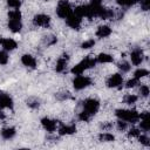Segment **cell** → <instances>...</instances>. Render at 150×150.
Returning <instances> with one entry per match:
<instances>
[{"label": "cell", "instance_id": "obj_23", "mask_svg": "<svg viewBox=\"0 0 150 150\" xmlns=\"http://www.w3.org/2000/svg\"><path fill=\"white\" fill-rule=\"evenodd\" d=\"M148 74H149V71H148L146 69H143V68H141V69H137V70L134 73V77H135V79H137V80H141L142 77L146 76Z\"/></svg>", "mask_w": 150, "mask_h": 150}, {"label": "cell", "instance_id": "obj_29", "mask_svg": "<svg viewBox=\"0 0 150 150\" xmlns=\"http://www.w3.org/2000/svg\"><path fill=\"white\" fill-rule=\"evenodd\" d=\"M94 45H95V41L90 39V40H87V41H84V42L81 45V47H82L83 49H89V48L94 47Z\"/></svg>", "mask_w": 150, "mask_h": 150}, {"label": "cell", "instance_id": "obj_32", "mask_svg": "<svg viewBox=\"0 0 150 150\" xmlns=\"http://www.w3.org/2000/svg\"><path fill=\"white\" fill-rule=\"evenodd\" d=\"M138 82H139V80H137V79H131V80H129L128 82H127V84H125V87L127 88H134L136 84H138Z\"/></svg>", "mask_w": 150, "mask_h": 150}, {"label": "cell", "instance_id": "obj_5", "mask_svg": "<svg viewBox=\"0 0 150 150\" xmlns=\"http://www.w3.org/2000/svg\"><path fill=\"white\" fill-rule=\"evenodd\" d=\"M90 84V79L87 77V76H82V75H79L77 77H75V80L73 81V86L76 90H81V89H84L87 88L88 86Z\"/></svg>", "mask_w": 150, "mask_h": 150}, {"label": "cell", "instance_id": "obj_16", "mask_svg": "<svg viewBox=\"0 0 150 150\" xmlns=\"http://www.w3.org/2000/svg\"><path fill=\"white\" fill-rule=\"evenodd\" d=\"M67 61H68V56H67V55H63L62 57H60V59L57 60L56 67H55V69H56L57 73L64 71V69L67 68Z\"/></svg>", "mask_w": 150, "mask_h": 150}, {"label": "cell", "instance_id": "obj_27", "mask_svg": "<svg viewBox=\"0 0 150 150\" xmlns=\"http://www.w3.org/2000/svg\"><path fill=\"white\" fill-rule=\"evenodd\" d=\"M79 118H80V121H82V122H88L89 121V118H90V115L87 112V111H81L80 114H79Z\"/></svg>", "mask_w": 150, "mask_h": 150}, {"label": "cell", "instance_id": "obj_35", "mask_svg": "<svg viewBox=\"0 0 150 150\" xmlns=\"http://www.w3.org/2000/svg\"><path fill=\"white\" fill-rule=\"evenodd\" d=\"M139 129H137V128H132V129H130L129 130V132H128V135H129V137H138L139 136Z\"/></svg>", "mask_w": 150, "mask_h": 150}, {"label": "cell", "instance_id": "obj_7", "mask_svg": "<svg viewBox=\"0 0 150 150\" xmlns=\"http://www.w3.org/2000/svg\"><path fill=\"white\" fill-rule=\"evenodd\" d=\"M33 22L35 26H40V27H48L50 23V18L46 14H38L34 16Z\"/></svg>", "mask_w": 150, "mask_h": 150}, {"label": "cell", "instance_id": "obj_1", "mask_svg": "<svg viewBox=\"0 0 150 150\" xmlns=\"http://www.w3.org/2000/svg\"><path fill=\"white\" fill-rule=\"evenodd\" d=\"M96 63V60L91 56H88L86 59H83L81 62H79L77 64H75L71 69V73L75 74V75H81L86 69H89L91 67H94Z\"/></svg>", "mask_w": 150, "mask_h": 150}, {"label": "cell", "instance_id": "obj_9", "mask_svg": "<svg viewBox=\"0 0 150 150\" xmlns=\"http://www.w3.org/2000/svg\"><path fill=\"white\" fill-rule=\"evenodd\" d=\"M139 118H141V128L144 131H149L150 130V114L145 111L139 115Z\"/></svg>", "mask_w": 150, "mask_h": 150}, {"label": "cell", "instance_id": "obj_4", "mask_svg": "<svg viewBox=\"0 0 150 150\" xmlns=\"http://www.w3.org/2000/svg\"><path fill=\"white\" fill-rule=\"evenodd\" d=\"M98 108H100V102L95 98H87L83 102V110L87 111L90 116L95 115L98 111Z\"/></svg>", "mask_w": 150, "mask_h": 150}, {"label": "cell", "instance_id": "obj_13", "mask_svg": "<svg viewBox=\"0 0 150 150\" xmlns=\"http://www.w3.org/2000/svg\"><path fill=\"white\" fill-rule=\"evenodd\" d=\"M76 131V127L74 124H61L59 128V134L60 135H71Z\"/></svg>", "mask_w": 150, "mask_h": 150}, {"label": "cell", "instance_id": "obj_30", "mask_svg": "<svg viewBox=\"0 0 150 150\" xmlns=\"http://www.w3.org/2000/svg\"><path fill=\"white\" fill-rule=\"evenodd\" d=\"M8 62V55L6 52H0V64H6Z\"/></svg>", "mask_w": 150, "mask_h": 150}, {"label": "cell", "instance_id": "obj_17", "mask_svg": "<svg viewBox=\"0 0 150 150\" xmlns=\"http://www.w3.org/2000/svg\"><path fill=\"white\" fill-rule=\"evenodd\" d=\"M8 28H9V30H12L13 33H18V32L21 30L22 23H21L20 20H9V22H8Z\"/></svg>", "mask_w": 150, "mask_h": 150}, {"label": "cell", "instance_id": "obj_3", "mask_svg": "<svg viewBox=\"0 0 150 150\" xmlns=\"http://www.w3.org/2000/svg\"><path fill=\"white\" fill-rule=\"evenodd\" d=\"M71 13V7L67 0H60L56 7V14L61 19H66Z\"/></svg>", "mask_w": 150, "mask_h": 150}, {"label": "cell", "instance_id": "obj_22", "mask_svg": "<svg viewBox=\"0 0 150 150\" xmlns=\"http://www.w3.org/2000/svg\"><path fill=\"white\" fill-rule=\"evenodd\" d=\"M8 18H9V20H21V12L19 9L11 11L8 13Z\"/></svg>", "mask_w": 150, "mask_h": 150}, {"label": "cell", "instance_id": "obj_34", "mask_svg": "<svg viewBox=\"0 0 150 150\" xmlns=\"http://www.w3.org/2000/svg\"><path fill=\"white\" fill-rule=\"evenodd\" d=\"M117 129H118L120 131L125 130V129H127V122L123 121V120H118V121H117Z\"/></svg>", "mask_w": 150, "mask_h": 150}, {"label": "cell", "instance_id": "obj_19", "mask_svg": "<svg viewBox=\"0 0 150 150\" xmlns=\"http://www.w3.org/2000/svg\"><path fill=\"white\" fill-rule=\"evenodd\" d=\"M14 135H15V129H14V128H5V129H2V131H1V136H2L5 139L12 138V137H14Z\"/></svg>", "mask_w": 150, "mask_h": 150}, {"label": "cell", "instance_id": "obj_21", "mask_svg": "<svg viewBox=\"0 0 150 150\" xmlns=\"http://www.w3.org/2000/svg\"><path fill=\"white\" fill-rule=\"evenodd\" d=\"M98 138H100V141H102V142H112V141L115 139L114 135H112V134H109V132H103V134H101V135L98 136Z\"/></svg>", "mask_w": 150, "mask_h": 150}, {"label": "cell", "instance_id": "obj_25", "mask_svg": "<svg viewBox=\"0 0 150 150\" xmlns=\"http://www.w3.org/2000/svg\"><path fill=\"white\" fill-rule=\"evenodd\" d=\"M118 68L122 70V71H124V73H128L129 70H130V68H131V66L128 63V62H125V61H123V62H120V64H118Z\"/></svg>", "mask_w": 150, "mask_h": 150}, {"label": "cell", "instance_id": "obj_33", "mask_svg": "<svg viewBox=\"0 0 150 150\" xmlns=\"http://www.w3.org/2000/svg\"><path fill=\"white\" fill-rule=\"evenodd\" d=\"M139 93H141V95L143 96V97H146L148 95H149V87L148 86H141V88H139Z\"/></svg>", "mask_w": 150, "mask_h": 150}, {"label": "cell", "instance_id": "obj_26", "mask_svg": "<svg viewBox=\"0 0 150 150\" xmlns=\"http://www.w3.org/2000/svg\"><path fill=\"white\" fill-rule=\"evenodd\" d=\"M7 5L12 8H19L21 6V0H7Z\"/></svg>", "mask_w": 150, "mask_h": 150}, {"label": "cell", "instance_id": "obj_28", "mask_svg": "<svg viewBox=\"0 0 150 150\" xmlns=\"http://www.w3.org/2000/svg\"><path fill=\"white\" fill-rule=\"evenodd\" d=\"M136 2V0H117V4L124 7H129L131 5H134Z\"/></svg>", "mask_w": 150, "mask_h": 150}, {"label": "cell", "instance_id": "obj_8", "mask_svg": "<svg viewBox=\"0 0 150 150\" xmlns=\"http://www.w3.org/2000/svg\"><path fill=\"white\" fill-rule=\"evenodd\" d=\"M122 83H123V77L120 74H112L107 81V86L109 88H120Z\"/></svg>", "mask_w": 150, "mask_h": 150}, {"label": "cell", "instance_id": "obj_11", "mask_svg": "<svg viewBox=\"0 0 150 150\" xmlns=\"http://www.w3.org/2000/svg\"><path fill=\"white\" fill-rule=\"evenodd\" d=\"M13 107V100L9 97V95L5 93H0V108H12Z\"/></svg>", "mask_w": 150, "mask_h": 150}, {"label": "cell", "instance_id": "obj_6", "mask_svg": "<svg viewBox=\"0 0 150 150\" xmlns=\"http://www.w3.org/2000/svg\"><path fill=\"white\" fill-rule=\"evenodd\" d=\"M67 25L70 27V28H74V29H79L80 26H81V21H82V18H80L79 15H76L75 13H70L67 18Z\"/></svg>", "mask_w": 150, "mask_h": 150}, {"label": "cell", "instance_id": "obj_10", "mask_svg": "<svg viewBox=\"0 0 150 150\" xmlns=\"http://www.w3.org/2000/svg\"><path fill=\"white\" fill-rule=\"evenodd\" d=\"M41 124H42V127L48 132H53L56 129V122L54 120H50V118H47V117H45V118L41 120Z\"/></svg>", "mask_w": 150, "mask_h": 150}, {"label": "cell", "instance_id": "obj_2", "mask_svg": "<svg viewBox=\"0 0 150 150\" xmlns=\"http://www.w3.org/2000/svg\"><path fill=\"white\" fill-rule=\"evenodd\" d=\"M116 116L120 120H123L125 122L130 123H136L139 120V114L136 110H127V109H117L116 110Z\"/></svg>", "mask_w": 150, "mask_h": 150}, {"label": "cell", "instance_id": "obj_38", "mask_svg": "<svg viewBox=\"0 0 150 150\" xmlns=\"http://www.w3.org/2000/svg\"><path fill=\"white\" fill-rule=\"evenodd\" d=\"M5 118V112L0 110V120H4Z\"/></svg>", "mask_w": 150, "mask_h": 150}, {"label": "cell", "instance_id": "obj_20", "mask_svg": "<svg viewBox=\"0 0 150 150\" xmlns=\"http://www.w3.org/2000/svg\"><path fill=\"white\" fill-rule=\"evenodd\" d=\"M97 61L100 63H110V62H112V56L107 53H101L97 56Z\"/></svg>", "mask_w": 150, "mask_h": 150}, {"label": "cell", "instance_id": "obj_14", "mask_svg": "<svg viewBox=\"0 0 150 150\" xmlns=\"http://www.w3.org/2000/svg\"><path fill=\"white\" fill-rule=\"evenodd\" d=\"M21 62L23 63V66L29 67V68H35V67H36V61H35V59H34L32 55H29V54L22 55Z\"/></svg>", "mask_w": 150, "mask_h": 150}, {"label": "cell", "instance_id": "obj_24", "mask_svg": "<svg viewBox=\"0 0 150 150\" xmlns=\"http://www.w3.org/2000/svg\"><path fill=\"white\" fill-rule=\"evenodd\" d=\"M123 101H124V103H127V104H134V103H136V101H137V96H136V95H132V94H128V95L124 96Z\"/></svg>", "mask_w": 150, "mask_h": 150}, {"label": "cell", "instance_id": "obj_36", "mask_svg": "<svg viewBox=\"0 0 150 150\" xmlns=\"http://www.w3.org/2000/svg\"><path fill=\"white\" fill-rule=\"evenodd\" d=\"M141 7L143 11H148L150 8V0H141Z\"/></svg>", "mask_w": 150, "mask_h": 150}, {"label": "cell", "instance_id": "obj_15", "mask_svg": "<svg viewBox=\"0 0 150 150\" xmlns=\"http://www.w3.org/2000/svg\"><path fill=\"white\" fill-rule=\"evenodd\" d=\"M0 43L2 45V47H4L5 50H13L18 46L16 42L13 39H2V40H0Z\"/></svg>", "mask_w": 150, "mask_h": 150}, {"label": "cell", "instance_id": "obj_31", "mask_svg": "<svg viewBox=\"0 0 150 150\" xmlns=\"http://www.w3.org/2000/svg\"><path fill=\"white\" fill-rule=\"evenodd\" d=\"M137 138H138V141H139V142H141L143 145H145V146L150 145V141H149V138H148L146 136H144V135H141V136H138Z\"/></svg>", "mask_w": 150, "mask_h": 150}, {"label": "cell", "instance_id": "obj_12", "mask_svg": "<svg viewBox=\"0 0 150 150\" xmlns=\"http://www.w3.org/2000/svg\"><path fill=\"white\" fill-rule=\"evenodd\" d=\"M130 59H131V62H132L135 66H138V64H141L142 61H143V53H142L139 49H136V50L131 52Z\"/></svg>", "mask_w": 150, "mask_h": 150}, {"label": "cell", "instance_id": "obj_18", "mask_svg": "<svg viewBox=\"0 0 150 150\" xmlns=\"http://www.w3.org/2000/svg\"><path fill=\"white\" fill-rule=\"evenodd\" d=\"M111 34V29L108 26H100L96 30V35L98 38H107Z\"/></svg>", "mask_w": 150, "mask_h": 150}, {"label": "cell", "instance_id": "obj_37", "mask_svg": "<svg viewBox=\"0 0 150 150\" xmlns=\"http://www.w3.org/2000/svg\"><path fill=\"white\" fill-rule=\"evenodd\" d=\"M101 2H102V0H91V5H95V6H100L101 5Z\"/></svg>", "mask_w": 150, "mask_h": 150}]
</instances>
